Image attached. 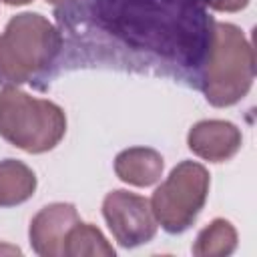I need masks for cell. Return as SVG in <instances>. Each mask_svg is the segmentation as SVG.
Masks as SVG:
<instances>
[{
  "instance_id": "10",
  "label": "cell",
  "mask_w": 257,
  "mask_h": 257,
  "mask_svg": "<svg viewBox=\"0 0 257 257\" xmlns=\"http://www.w3.org/2000/svg\"><path fill=\"white\" fill-rule=\"evenodd\" d=\"M36 191L34 171L16 159L0 161V207H14L28 201Z\"/></svg>"
},
{
  "instance_id": "6",
  "label": "cell",
  "mask_w": 257,
  "mask_h": 257,
  "mask_svg": "<svg viewBox=\"0 0 257 257\" xmlns=\"http://www.w3.org/2000/svg\"><path fill=\"white\" fill-rule=\"evenodd\" d=\"M102 217L120 247L133 249L149 243L157 235V219L151 209V201L116 189L110 191L102 201Z\"/></svg>"
},
{
  "instance_id": "4",
  "label": "cell",
  "mask_w": 257,
  "mask_h": 257,
  "mask_svg": "<svg viewBox=\"0 0 257 257\" xmlns=\"http://www.w3.org/2000/svg\"><path fill=\"white\" fill-rule=\"evenodd\" d=\"M66 133L64 110L46 98L30 96L16 86L0 90V137L20 151H52Z\"/></svg>"
},
{
  "instance_id": "9",
  "label": "cell",
  "mask_w": 257,
  "mask_h": 257,
  "mask_svg": "<svg viewBox=\"0 0 257 257\" xmlns=\"http://www.w3.org/2000/svg\"><path fill=\"white\" fill-rule=\"evenodd\" d=\"M165 169V161L161 153L149 147H131L116 155L114 173L122 183L135 187H151L155 185Z\"/></svg>"
},
{
  "instance_id": "12",
  "label": "cell",
  "mask_w": 257,
  "mask_h": 257,
  "mask_svg": "<svg viewBox=\"0 0 257 257\" xmlns=\"http://www.w3.org/2000/svg\"><path fill=\"white\" fill-rule=\"evenodd\" d=\"M64 255L66 257H114V247L106 241L102 231L90 223L78 221L64 243Z\"/></svg>"
},
{
  "instance_id": "15",
  "label": "cell",
  "mask_w": 257,
  "mask_h": 257,
  "mask_svg": "<svg viewBox=\"0 0 257 257\" xmlns=\"http://www.w3.org/2000/svg\"><path fill=\"white\" fill-rule=\"evenodd\" d=\"M46 2H48V4H54V6H58V4H62V6H64V4L74 2V0H46Z\"/></svg>"
},
{
  "instance_id": "14",
  "label": "cell",
  "mask_w": 257,
  "mask_h": 257,
  "mask_svg": "<svg viewBox=\"0 0 257 257\" xmlns=\"http://www.w3.org/2000/svg\"><path fill=\"white\" fill-rule=\"evenodd\" d=\"M4 4H8V6H22V4H28V2H32V0H2Z\"/></svg>"
},
{
  "instance_id": "3",
  "label": "cell",
  "mask_w": 257,
  "mask_h": 257,
  "mask_svg": "<svg viewBox=\"0 0 257 257\" xmlns=\"http://www.w3.org/2000/svg\"><path fill=\"white\" fill-rule=\"evenodd\" d=\"M255 52L243 30L229 22H213L199 86L213 106L239 102L253 86Z\"/></svg>"
},
{
  "instance_id": "11",
  "label": "cell",
  "mask_w": 257,
  "mask_h": 257,
  "mask_svg": "<svg viewBox=\"0 0 257 257\" xmlns=\"http://www.w3.org/2000/svg\"><path fill=\"white\" fill-rule=\"evenodd\" d=\"M237 249V231L227 219H213L195 239L193 255L227 257Z\"/></svg>"
},
{
  "instance_id": "7",
  "label": "cell",
  "mask_w": 257,
  "mask_h": 257,
  "mask_svg": "<svg viewBox=\"0 0 257 257\" xmlns=\"http://www.w3.org/2000/svg\"><path fill=\"white\" fill-rule=\"evenodd\" d=\"M78 213L70 203H50L30 221L28 237L40 257H64V243L70 229L78 223Z\"/></svg>"
},
{
  "instance_id": "5",
  "label": "cell",
  "mask_w": 257,
  "mask_h": 257,
  "mask_svg": "<svg viewBox=\"0 0 257 257\" xmlns=\"http://www.w3.org/2000/svg\"><path fill=\"white\" fill-rule=\"evenodd\" d=\"M209 185L211 175L201 163H179L151 197L157 223L171 235L187 231L205 207Z\"/></svg>"
},
{
  "instance_id": "16",
  "label": "cell",
  "mask_w": 257,
  "mask_h": 257,
  "mask_svg": "<svg viewBox=\"0 0 257 257\" xmlns=\"http://www.w3.org/2000/svg\"><path fill=\"white\" fill-rule=\"evenodd\" d=\"M0 251H10V253H20L18 247H0Z\"/></svg>"
},
{
  "instance_id": "13",
  "label": "cell",
  "mask_w": 257,
  "mask_h": 257,
  "mask_svg": "<svg viewBox=\"0 0 257 257\" xmlns=\"http://www.w3.org/2000/svg\"><path fill=\"white\" fill-rule=\"evenodd\" d=\"M203 2L205 6L217 12H239L249 4V0H203Z\"/></svg>"
},
{
  "instance_id": "8",
  "label": "cell",
  "mask_w": 257,
  "mask_h": 257,
  "mask_svg": "<svg viewBox=\"0 0 257 257\" xmlns=\"http://www.w3.org/2000/svg\"><path fill=\"white\" fill-rule=\"evenodd\" d=\"M241 143H243L241 131L233 122L219 120V118L199 120L197 124L191 126L187 135L189 149L197 157L209 163L229 161L231 157L237 155V151L241 149Z\"/></svg>"
},
{
  "instance_id": "1",
  "label": "cell",
  "mask_w": 257,
  "mask_h": 257,
  "mask_svg": "<svg viewBox=\"0 0 257 257\" xmlns=\"http://www.w3.org/2000/svg\"><path fill=\"white\" fill-rule=\"evenodd\" d=\"M203 0H74L56 10L74 48L96 62L155 68L199 84L211 36Z\"/></svg>"
},
{
  "instance_id": "2",
  "label": "cell",
  "mask_w": 257,
  "mask_h": 257,
  "mask_svg": "<svg viewBox=\"0 0 257 257\" xmlns=\"http://www.w3.org/2000/svg\"><path fill=\"white\" fill-rule=\"evenodd\" d=\"M60 28L38 12H22L8 20L0 34V84L18 86L42 78L62 54Z\"/></svg>"
}]
</instances>
